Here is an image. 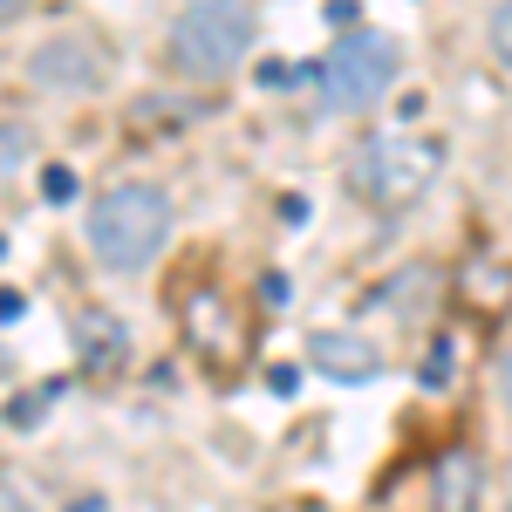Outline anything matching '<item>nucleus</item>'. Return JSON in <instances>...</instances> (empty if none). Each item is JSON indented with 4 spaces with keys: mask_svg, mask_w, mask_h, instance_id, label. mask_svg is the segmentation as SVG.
<instances>
[{
    "mask_svg": "<svg viewBox=\"0 0 512 512\" xmlns=\"http://www.w3.org/2000/svg\"><path fill=\"white\" fill-rule=\"evenodd\" d=\"M164 233H171V198L158 185H110V192L89 205V253L110 274L151 267Z\"/></svg>",
    "mask_w": 512,
    "mask_h": 512,
    "instance_id": "obj_1",
    "label": "nucleus"
},
{
    "mask_svg": "<svg viewBox=\"0 0 512 512\" xmlns=\"http://www.w3.org/2000/svg\"><path fill=\"white\" fill-rule=\"evenodd\" d=\"M437 164H444V144L424 137V130H376L349 164V185L362 205L376 212H403L437 185Z\"/></svg>",
    "mask_w": 512,
    "mask_h": 512,
    "instance_id": "obj_2",
    "label": "nucleus"
},
{
    "mask_svg": "<svg viewBox=\"0 0 512 512\" xmlns=\"http://www.w3.org/2000/svg\"><path fill=\"white\" fill-rule=\"evenodd\" d=\"M396 69H403V55H396L390 35H376V28H349V35L328 48V62H321V103L335 110V117H362V110H376L383 96H390Z\"/></svg>",
    "mask_w": 512,
    "mask_h": 512,
    "instance_id": "obj_3",
    "label": "nucleus"
},
{
    "mask_svg": "<svg viewBox=\"0 0 512 512\" xmlns=\"http://www.w3.org/2000/svg\"><path fill=\"white\" fill-rule=\"evenodd\" d=\"M253 48V7L246 0H192L171 28V62L185 76H226Z\"/></svg>",
    "mask_w": 512,
    "mask_h": 512,
    "instance_id": "obj_4",
    "label": "nucleus"
},
{
    "mask_svg": "<svg viewBox=\"0 0 512 512\" xmlns=\"http://www.w3.org/2000/svg\"><path fill=\"white\" fill-rule=\"evenodd\" d=\"M28 76L41 82V89H96L103 82V48L89 35H48L41 48H28Z\"/></svg>",
    "mask_w": 512,
    "mask_h": 512,
    "instance_id": "obj_5",
    "label": "nucleus"
},
{
    "mask_svg": "<svg viewBox=\"0 0 512 512\" xmlns=\"http://www.w3.org/2000/svg\"><path fill=\"white\" fill-rule=\"evenodd\" d=\"M308 362H315L321 376H335V383H369L376 369H383V355L369 349L362 335H342V328H328L308 342Z\"/></svg>",
    "mask_w": 512,
    "mask_h": 512,
    "instance_id": "obj_6",
    "label": "nucleus"
},
{
    "mask_svg": "<svg viewBox=\"0 0 512 512\" xmlns=\"http://www.w3.org/2000/svg\"><path fill=\"white\" fill-rule=\"evenodd\" d=\"M472 506H478V458L472 451L431 458V512H472Z\"/></svg>",
    "mask_w": 512,
    "mask_h": 512,
    "instance_id": "obj_7",
    "label": "nucleus"
},
{
    "mask_svg": "<svg viewBox=\"0 0 512 512\" xmlns=\"http://www.w3.org/2000/svg\"><path fill=\"white\" fill-rule=\"evenodd\" d=\"M185 328H192V342L233 349V342H226V301H219V294H192V301H185Z\"/></svg>",
    "mask_w": 512,
    "mask_h": 512,
    "instance_id": "obj_8",
    "label": "nucleus"
},
{
    "mask_svg": "<svg viewBox=\"0 0 512 512\" xmlns=\"http://www.w3.org/2000/svg\"><path fill=\"white\" fill-rule=\"evenodd\" d=\"M465 294H478V308H506L512 267L506 260H472V267H465Z\"/></svg>",
    "mask_w": 512,
    "mask_h": 512,
    "instance_id": "obj_9",
    "label": "nucleus"
},
{
    "mask_svg": "<svg viewBox=\"0 0 512 512\" xmlns=\"http://www.w3.org/2000/svg\"><path fill=\"white\" fill-rule=\"evenodd\" d=\"M82 328H89V369H110L117 349H123V328H117V321H103V315H89Z\"/></svg>",
    "mask_w": 512,
    "mask_h": 512,
    "instance_id": "obj_10",
    "label": "nucleus"
},
{
    "mask_svg": "<svg viewBox=\"0 0 512 512\" xmlns=\"http://www.w3.org/2000/svg\"><path fill=\"white\" fill-rule=\"evenodd\" d=\"M485 41H492L499 69H512V0H499V7H492V21H485Z\"/></svg>",
    "mask_w": 512,
    "mask_h": 512,
    "instance_id": "obj_11",
    "label": "nucleus"
},
{
    "mask_svg": "<svg viewBox=\"0 0 512 512\" xmlns=\"http://www.w3.org/2000/svg\"><path fill=\"white\" fill-rule=\"evenodd\" d=\"M451 349H458L451 335H437V342H431V355H424V383H444V376H451Z\"/></svg>",
    "mask_w": 512,
    "mask_h": 512,
    "instance_id": "obj_12",
    "label": "nucleus"
},
{
    "mask_svg": "<svg viewBox=\"0 0 512 512\" xmlns=\"http://www.w3.org/2000/svg\"><path fill=\"white\" fill-rule=\"evenodd\" d=\"M41 192H48L55 205H62V198L76 192V171H69V164H48V178H41Z\"/></svg>",
    "mask_w": 512,
    "mask_h": 512,
    "instance_id": "obj_13",
    "label": "nucleus"
},
{
    "mask_svg": "<svg viewBox=\"0 0 512 512\" xmlns=\"http://www.w3.org/2000/svg\"><path fill=\"white\" fill-rule=\"evenodd\" d=\"M492 383H499V403H512V342L499 349V362H492Z\"/></svg>",
    "mask_w": 512,
    "mask_h": 512,
    "instance_id": "obj_14",
    "label": "nucleus"
},
{
    "mask_svg": "<svg viewBox=\"0 0 512 512\" xmlns=\"http://www.w3.org/2000/svg\"><path fill=\"white\" fill-rule=\"evenodd\" d=\"M35 417H41V403H35V396H14V410H7V424L21 431V424H35Z\"/></svg>",
    "mask_w": 512,
    "mask_h": 512,
    "instance_id": "obj_15",
    "label": "nucleus"
},
{
    "mask_svg": "<svg viewBox=\"0 0 512 512\" xmlns=\"http://www.w3.org/2000/svg\"><path fill=\"white\" fill-rule=\"evenodd\" d=\"M21 171V117H7V178Z\"/></svg>",
    "mask_w": 512,
    "mask_h": 512,
    "instance_id": "obj_16",
    "label": "nucleus"
},
{
    "mask_svg": "<svg viewBox=\"0 0 512 512\" xmlns=\"http://www.w3.org/2000/svg\"><path fill=\"white\" fill-rule=\"evenodd\" d=\"M21 7H28V0H0V14H7V21H21Z\"/></svg>",
    "mask_w": 512,
    "mask_h": 512,
    "instance_id": "obj_17",
    "label": "nucleus"
},
{
    "mask_svg": "<svg viewBox=\"0 0 512 512\" xmlns=\"http://www.w3.org/2000/svg\"><path fill=\"white\" fill-rule=\"evenodd\" d=\"M7 512H28V499H21V492H14V485H7Z\"/></svg>",
    "mask_w": 512,
    "mask_h": 512,
    "instance_id": "obj_18",
    "label": "nucleus"
}]
</instances>
